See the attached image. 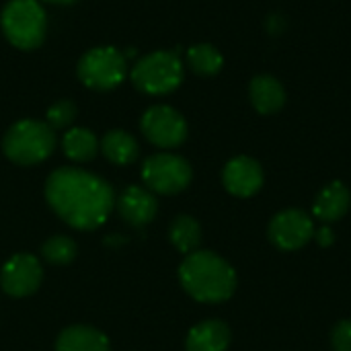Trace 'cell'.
<instances>
[{
  "label": "cell",
  "instance_id": "277c9868",
  "mask_svg": "<svg viewBox=\"0 0 351 351\" xmlns=\"http://www.w3.org/2000/svg\"><path fill=\"white\" fill-rule=\"evenodd\" d=\"M6 39L21 49H35L45 39L47 19L39 0H10L0 14Z\"/></svg>",
  "mask_w": 351,
  "mask_h": 351
},
{
  "label": "cell",
  "instance_id": "5b68a950",
  "mask_svg": "<svg viewBox=\"0 0 351 351\" xmlns=\"http://www.w3.org/2000/svg\"><path fill=\"white\" fill-rule=\"evenodd\" d=\"M183 80V64L175 51H154L136 62L132 82L146 95H167Z\"/></svg>",
  "mask_w": 351,
  "mask_h": 351
},
{
  "label": "cell",
  "instance_id": "30bf717a",
  "mask_svg": "<svg viewBox=\"0 0 351 351\" xmlns=\"http://www.w3.org/2000/svg\"><path fill=\"white\" fill-rule=\"evenodd\" d=\"M269 241L282 251H298L315 237V222L302 210H284L269 222Z\"/></svg>",
  "mask_w": 351,
  "mask_h": 351
},
{
  "label": "cell",
  "instance_id": "9a60e30c",
  "mask_svg": "<svg viewBox=\"0 0 351 351\" xmlns=\"http://www.w3.org/2000/svg\"><path fill=\"white\" fill-rule=\"evenodd\" d=\"M56 351H111L107 335L86 325H74L58 335Z\"/></svg>",
  "mask_w": 351,
  "mask_h": 351
},
{
  "label": "cell",
  "instance_id": "3957f363",
  "mask_svg": "<svg viewBox=\"0 0 351 351\" xmlns=\"http://www.w3.org/2000/svg\"><path fill=\"white\" fill-rule=\"evenodd\" d=\"M56 148V132L45 121L23 119L16 121L4 136V154L23 167L43 162Z\"/></svg>",
  "mask_w": 351,
  "mask_h": 351
},
{
  "label": "cell",
  "instance_id": "8992f818",
  "mask_svg": "<svg viewBox=\"0 0 351 351\" xmlns=\"http://www.w3.org/2000/svg\"><path fill=\"white\" fill-rule=\"evenodd\" d=\"M125 74H128L125 56L111 45L93 47L78 62V78L82 80V84L95 90L115 88L117 84L123 82Z\"/></svg>",
  "mask_w": 351,
  "mask_h": 351
},
{
  "label": "cell",
  "instance_id": "8fae6325",
  "mask_svg": "<svg viewBox=\"0 0 351 351\" xmlns=\"http://www.w3.org/2000/svg\"><path fill=\"white\" fill-rule=\"evenodd\" d=\"M222 183L237 197H251L263 185V169L251 156H234L222 171Z\"/></svg>",
  "mask_w": 351,
  "mask_h": 351
},
{
  "label": "cell",
  "instance_id": "5bb4252c",
  "mask_svg": "<svg viewBox=\"0 0 351 351\" xmlns=\"http://www.w3.org/2000/svg\"><path fill=\"white\" fill-rule=\"evenodd\" d=\"M249 97L253 107L261 115L278 113L286 105V90L284 84L271 74H259L249 84Z\"/></svg>",
  "mask_w": 351,
  "mask_h": 351
},
{
  "label": "cell",
  "instance_id": "603a6c76",
  "mask_svg": "<svg viewBox=\"0 0 351 351\" xmlns=\"http://www.w3.org/2000/svg\"><path fill=\"white\" fill-rule=\"evenodd\" d=\"M331 346L335 351H351V321H339L331 333Z\"/></svg>",
  "mask_w": 351,
  "mask_h": 351
},
{
  "label": "cell",
  "instance_id": "9c48e42d",
  "mask_svg": "<svg viewBox=\"0 0 351 351\" xmlns=\"http://www.w3.org/2000/svg\"><path fill=\"white\" fill-rule=\"evenodd\" d=\"M43 280V267L37 257L29 253L12 255L2 271H0V286L12 298H25L37 292Z\"/></svg>",
  "mask_w": 351,
  "mask_h": 351
},
{
  "label": "cell",
  "instance_id": "52a82bcc",
  "mask_svg": "<svg viewBox=\"0 0 351 351\" xmlns=\"http://www.w3.org/2000/svg\"><path fill=\"white\" fill-rule=\"evenodd\" d=\"M193 171L189 162L177 154H154L144 160L142 179L152 193L175 195L189 187Z\"/></svg>",
  "mask_w": 351,
  "mask_h": 351
},
{
  "label": "cell",
  "instance_id": "ffe728a7",
  "mask_svg": "<svg viewBox=\"0 0 351 351\" xmlns=\"http://www.w3.org/2000/svg\"><path fill=\"white\" fill-rule=\"evenodd\" d=\"M187 62H189L191 70L195 74H202V76H214L224 66L222 53L214 45H210V43L191 45L189 51H187Z\"/></svg>",
  "mask_w": 351,
  "mask_h": 351
},
{
  "label": "cell",
  "instance_id": "6da1fadb",
  "mask_svg": "<svg viewBox=\"0 0 351 351\" xmlns=\"http://www.w3.org/2000/svg\"><path fill=\"white\" fill-rule=\"evenodd\" d=\"M49 208L76 230H95L107 222L115 208L111 185L82 169L64 167L53 171L45 183Z\"/></svg>",
  "mask_w": 351,
  "mask_h": 351
},
{
  "label": "cell",
  "instance_id": "cb8c5ba5",
  "mask_svg": "<svg viewBox=\"0 0 351 351\" xmlns=\"http://www.w3.org/2000/svg\"><path fill=\"white\" fill-rule=\"evenodd\" d=\"M315 239H317V243L321 245V247H331L333 243H335V237H333V230L325 224V226H321L319 230H315Z\"/></svg>",
  "mask_w": 351,
  "mask_h": 351
},
{
  "label": "cell",
  "instance_id": "7402d4cb",
  "mask_svg": "<svg viewBox=\"0 0 351 351\" xmlns=\"http://www.w3.org/2000/svg\"><path fill=\"white\" fill-rule=\"evenodd\" d=\"M76 117V107L72 101H58L47 109V125L53 130L68 128Z\"/></svg>",
  "mask_w": 351,
  "mask_h": 351
},
{
  "label": "cell",
  "instance_id": "d6986e66",
  "mask_svg": "<svg viewBox=\"0 0 351 351\" xmlns=\"http://www.w3.org/2000/svg\"><path fill=\"white\" fill-rule=\"evenodd\" d=\"M169 237H171L173 247L179 253L189 255V253L197 251V247L202 243V226L191 216H177L169 228Z\"/></svg>",
  "mask_w": 351,
  "mask_h": 351
},
{
  "label": "cell",
  "instance_id": "2e32d148",
  "mask_svg": "<svg viewBox=\"0 0 351 351\" xmlns=\"http://www.w3.org/2000/svg\"><path fill=\"white\" fill-rule=\"evenodd\" d=\"M230 346V329L222 321H204L187 335V351H226Z\"/></svg>",
  "mask_w": 351,
  "mask_h": 351
},
{
  "label": "cell",
  "instance_id": "7c38bea8",
  "mask_svg": "<svg viewBox=\"0 0 351 351\" xmlns=\"http://www.w3.org/2000/svg\"><path fill=\"white\" fill-rule=\"evenodd\" d=\"M115 208L128 224L144 226L154 220L158 212V202L150 189L140 187V185H130L119 193Z\"/></svg>",
  "mask_w": 351,
  "mask_h": 351
},
{
  "label": "cell",
  "instance_id": "ba28073f",
  "mask_svg": "<svg viewBox=\"0 0 351 351\" xmlns=\"http://www.w3.org/2000/svg\"><path fill=\"white\" fill-rule=\"evenodd\" d=\"M142 132L158 148H177L187 138V123L177 109L156 105L142 115Z\"/></svg>",
  "mask_w": 351,
  "mask_h": 351
},
{
  "label": "cell",
  "instance_id": "4fadbf2b",
  "mask_svg": "<svg viewBox=\"0 0 351 351\" xmlns=\"http://www.w3.org/2000/svg\"><path fill=\"white\" fill-rule=\"evenodd\" d=\"M351 204V193L350 189L341 183V181H333L329 183L315 199L313 206V214L317 220H321L323 224H331L341 220Z\"/></svg>",
  "mask_w": 351,
  "mask_h": 351
},
{
  "label": "cell",
  "instance_id": "e0dca14e",
  "mask_svg": "<svg viewBox=\"0 0 351 351\" xmlns=\"http://www.w3.org/2000/svg\"><path fill=\"white\" fill-rule=\"evenodd\" d=\"M101 152L113 165H130L138 158V142L123 130H111L101 140Z\"/></svg>",
  "mask_w": 351,
  "mask_h": 351
},
{
  "label": "cell",
  "instance_id": "44dd1931",
  "mask_svg": "<svg viewBox=\"0 0 351 351\" xmlns=\"http://www.w3.org/2000/svg\"><path fill=\"white\" fill-rule=\"evenodd\" d=\"M41 255L51 265H68L76 257V243L70 237L58 234L43 243Z\"/></svg>",
  "mask_w": 351,
  "mask_h": 351
},
{
  "label": "cell",
  "instance_id": "ac0fdd59",
  "mask_svg": "<svg viewBox=\"0 0 351 351\" xmlns=\"http://www.w3.org/2000/svg\"><path fill=\"white\" fill-rule=\"evenodd\" d=\"M62 148H64V154L70 160L86 162V160L95 158V154L99 150V140L86 128H72V130L66 132V136L62 140Z\"/></svg>",
  "mask_w": 351,
  "mask_h": 351
},
{
  "label": "cell",
  "instance_id": "d4e9b609",
  "mask_svg": "<svg viewBox=\"0 0 351 351\" xmlns=\"http://www.w3.org/2000/svg\"><path fill=\"white\" fill-rule=\"evenodd\" d=\"M45 2H51V4H70L74 0H45Z\"/></svg>",
  "mask_w": 351,
  "mask_h": 351
},
{
  "label": "cell",
  "instance_id": "7a4b0ae2",
  "mask_svg": "<svg viewBox=\"0 0 351 351\" xmlns=\"http://www.w3.org/2000/svg\"><path fill=\"white\" fill-rule=\"evenodd\" d=\"M183 290L197 302H226L237 290L232 265L212 251H193L185 255L179 267Z\"/></svg>",
  "mask_w": 351,
  "mask_h": 351
}]
</instances>
